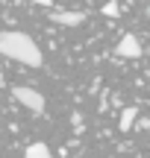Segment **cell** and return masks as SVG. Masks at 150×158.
<instances>
[{"label": "cell", "instance_id": "7a4b0ae2", "mask_svg": "<svg viewBox=\"0 0 150 158\" xmlns=\"http://www.w3.org/2000/svg\"><path fill=\"white\" fill-rule=\"evenodd\" d=\"M12 97H15L24 108H29L33 114L44 111V97H41L35 88H29V85H15V88H12Z\"/></svg>", "mask_w": 150, "mask_h": 158}, {"label": "cell", "instance_id": "52a82bcc", "mask_svg": "<svg viewBox=\"0 0 150 158\" xmlns=\"http://www.w3.org/2000/svg\"><path fill=\"white\" fill-rule=\"evenodd\" d=\"M118 12H121V9H118V3H106L103 6V15L106 18H118Z\"/></svg>", "mask_w": 150, "mask_h": 158}, {"label": "cell", "instance_id": "5b68a950", "mask_svg": "<svg viewBox=\"0 0 150 158\" xmlns=\"http://www.w3.org/2000/svg\"><path fill=\"white\" fill-rule=\"evenodd\" d=\"M135 120H139V108H135V106L124 108V111H121V120H118V129H121V132L133 129V126H135Z\"/></svg>", "mask_w": 150, "mask_h": 158}, {"label": "cell", "instance_id": "277c9868", "mask_svg": "<svg viewBox=\"0 0 150 158\" xmlns=\"http://www.w3.org/2000/svg\"><path fill=\"white\" fill-rule=\"evenodd\" d=\"M50 21L59 27H80L86 21V12H50Z\"/></svg>", "mask_w": 150, "mask_h": 158}, {"label": "cell", "instance_id": "6da1fadb", "mask_svg": "<svg viewBox=\"0 0 150 158\" xmlns=\"http://www.w3.org/2000/svg\"><path fill=\"white\" fill-rule=\"evenodd\" d=\"M0 56L12 59V62H21L27 68H41L44 64V53L38 50V44L27 32H15V29L0 32Z\"/></svg>", "mask_w": 150, "mask_h": 158}, {"label": "cell", "instance_id": "ba28073f", "mask_svg": "<svg viewBox=\"0 0 150 158\" xmlns=\"http://www.w3.org/2000/svg\"><path fill=\"white\" fill-rule=\"evenodd\" d=\"M29 3H38V6H53V0H29Z\"/></svg>", "mask_w": 150, "mask_h": 158}, {"label": "cell", "instance_id": "3957f363", "mask_svg": "<svg viewBox=\"0 0 150 158\" xmlns=\"http://www.w3.org/2000/svg\"><path fill=\"white\" fill-rule=\"evenodd\" d=\"M115 53H118L121 59H139V56H141V41L135 38L133 32H127V35H124L121 41H118Z\"/></svg>", "mask_w": 150, "mask_h": 158}, {"label": "cell", "instance_id": "8992f818", "mask_svg": "<svg viewBox=\"0 0 150 158\" xmlns=\"http://www.w3.org/2000/svg\"><path fill=\"white\" fill-rule=\"evenodd\" d=\"M24 158H53V155H50V149H47V143L35 141V143H29V147H27Z\"/></svg>", "mask_w": 150, "mask_h": 158}]
</instances>
